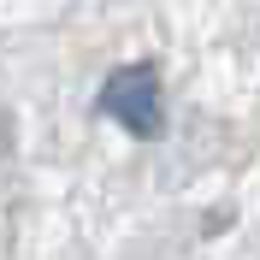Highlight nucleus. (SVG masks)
Returning <instances> with one entry per match:
<instances>
[{"instance_id":"1","label":"nucleus","mask_w":260,"mask_h":260,"mask_svg":"<svg viewBox=\"0 0 260 260\" xmlns=\"http://www.w3.org/2000/svg\"><path fill=\"white\" fill-rule=\"evenodd\" d=\"M101 113L130 136H160L166 130V89L154 65H118L101 89Z\"/></svg>"}]
</instances>
